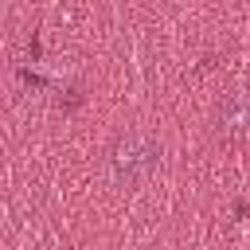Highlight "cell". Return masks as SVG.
<instances>
[{
    "label": "cell",
    "instance_id": "obj_1",
    "mask_svg": "<svg viewBox=\"0 0 250 250\" xmlns=\"http://www.w3.org/2000/svg\"><path fill=\"white\" fill-rule=\"evenodd\" d=\"M152 160H156L152 141L141 137V133H125V137L113 145V176H117V184L133 188V184L152 168Z\"/></svg>",
    "mask_w": 250,
    "mask_h": 250
}]
</instances>
